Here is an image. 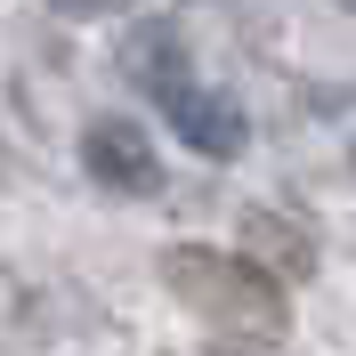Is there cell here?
I'll return each mask as SVG.
<instances>
[{"label": "cell", "instance_id": "1", "mask_svg": "<svg viewBox=\"0 0 356 356\" xmlns=\"http://www.w3.org/2000/svg\"><path fill=\"white\" fill-rule=\"evenodd\" d=\"M122 65H130V81L162 106V122H170V130L186 138L195 154H211V162H235V154H243V138H251L243 106L195 81V65H186V41H178L170 24H138L130 49H122Z\"/></svg>", "mask_w": 356, "mask_h": 356}, {"label": "cell", "instance_id": "2", "mask_svg": "<svg viewBox=\"0 0 356 356\" xmlns=\"http://www.w3.org/2000/svg\"><path fill=\"white\" fill-rule=\"evenodd\" d=\"M162 284H170L219 340H284V284H275L267 267H251L243 251L178 243V251H162Z\"/></svg>", "mask_w": 356, "mask_h": 356}, {"label": "cell", "instance_id": "3", "mask_svg": "<svg viewBox=\"0 0 356 356\" xmlns=\"http://www.w3.org/2000/svg\"><path fill=\"white\" fill-rule=\"evenodd\" d=\"M81 170L113 195H162V162H154V138L122 122V113H97L81 130Z\"/></svg>", "mask_w": 356, "mask_h": 356}, {"label": "cell", "instance_id": "4", "mask_svg": "<svg viewBox=\"0 0 356 356\" xmlns=\"http://www.w3.org/2000/svg\"><path fill=\"white\" fill-rule=\"evenodd\" d=\"M211 356H243V348H227V340H219V348H211Z\"/></svg>", "mask_w": 356, "mask_h": 356}]
</instances>
